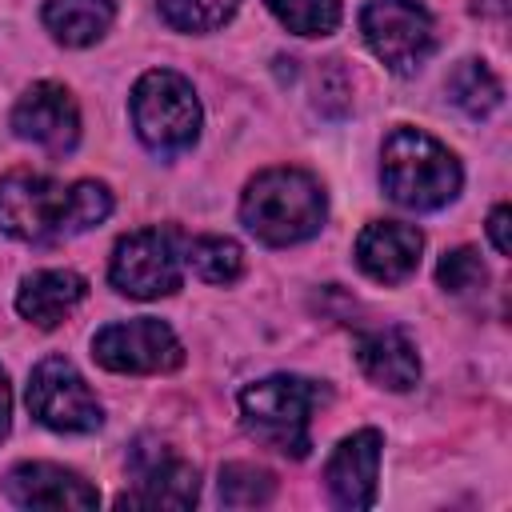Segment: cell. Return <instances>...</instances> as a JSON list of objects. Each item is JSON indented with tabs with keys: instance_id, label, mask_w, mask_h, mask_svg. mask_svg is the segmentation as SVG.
<instances>
[{
	"instance_id": "6da1fadb",
	"label": "cell",
	"mask_w": 512,
	"mask_h": 512,
	"mask_svg": "<svg viewBox=\"0 0 512 512\" xmlns=\"http://www.w3.org/2000/svg\"><path fill=\"white\" fill-rule=\"evenodd\" d=\"M112 192L100 180L56 184L52 176L16 168L0 176V228L24 244H48L60 236H80L108 220Z\"/></svg>"
},
{
	"instance_id": "7a4b0ae2",
	"label": "cell",
	"mask_w": 512,
	"mask_h": 512,
	"mask_svg": "<svg viewBox=\"0 0 512 512\" xmlns=\"http://www.w3.org/2000/svg\"><path fill=\"white\" fill-rule=\"evenodd\" d=\"M324 212L328 196L320 180L304 168H268L240 196L244 228L272 248H288L316 236L324 228Z\"/></svg>"
},
{
	"instance_id": "3957f363",
	"label": "cell",
	"mask_w": 512,
	"mask_h": 512,
	"mask_svg": "<svg viewBox=\"0 0 512 512\" xmlns=\"http://www.w3.org/2000/svg\"><path fill=\"white\" fill-rule=\"evenodd\" d=\"M380 180L400 208L432 212L456 200L464 176L456 156L440 140H432L420 128H396L380 152Z\"/></svg>"
},
{
	"instance_id": "277c9868",
	"label": "cell",
	"mask_w": 512,
	"mask_h": 512,
	"mask_svg": "<svg viewBox=\"0 0 512 512\" xmlns=\"http://www.w3.org/2000/svg\"><path fill=\"white\" fill-rule=\"evenodd\" d=\"M324 400V388L304 376H264L240 392V420L248 436H256L264 448L280 456H308L312 436V412Z\"/></svg>"
},
{
	"instance_id": "5b68a950",
	"label": "cell",
	"mask_w": 512,
	"mask_h": 512,
	"mask_svg": "<svg viewBox=\"0 0 512 512\" xmlns=\"http://www.w3.org/2000/svg\"><path fill=\"white\" fill-rule=\"evenodd\" d=\"M132 128L156 156H176L200 136V100L172 68H152L132 88Z\"/></svg>"
},
{
	"instance_id": "8992f818",
	"label": "cell",
	"mask_w": 512,
	"mask_h": 512,
	"mask_svg": "<svg viewBox=\"0 0 512 512\" xmlns=\"http://www.w3.org/2000/svg\"><path fill=\"white\" fill-rule=\"evenodd\" d=\"M176 228H136L128 232L108 264V280L116 292L132 300H160L180 288L184 248Z\"/></svg>"
},
{
	"instance_id": "52a82bcc",
	"label": "cell",
	"mask_w": 512,
	"mask_h": 512,
	"mask_svg": "<svg viewBox=\"0 0 512 512\" xmlns=\"http://www.w3.org/2000/svg\"><path fill=\"white\" fill-rule=\"evenodd\" d=\"M360 32L376 60L400 76L416 72L436 44L432 16L416 0H368L360 12Z\"/></svg>"
},
{
	"instance_id": "ba28073f",
	"label": "cell",
	"mask_w": 512,
	"mask_h": 512,
	"mask_svg": "<svg viewBox=\"0 0 512 512\" xmlns=\"http://www.w3.org/2000/svg\"><path fill=\"white\" fill-rule=\"evenodd\" d=\"M28 408L52 432H92L100 428V404L84 376L64 356H48L28 376Z\"/></svg>"
},
{
	"instance_id": "9c48e42d",
	"label": "cell",
	"mask_w": 512,
	"mask_h": 512,
	"mask_svg": "<svg viewBox=\"0 0 512 512\" xmlns=\"http://www.w3.org/2000/svg\"><path fill=\"white\" fill-rule=\"evenodd\" d=\"M92 356L108 372H136V376L140 372H172L184 364V348H180L176 332L152 316L100 328L92 340Z\"/></svg>"
},
{
	"instance_id": "30bf717a",
	"label": "cell",
	"mask_w": 512,
	"mask_h": 512,
	"mask_svg": "<svg viewBox=\"0 0 512 512\" xmlns=\"http://www.w3.org/2000/svg\"><path fill=\"white\" fill-rule=\"evenodd\" d=\"M12 132L48 152H68L80 140V108L64 84H32L12 108Z\"/></svg>"
},
{
	"instance_id": "8fae6325",
	"label": "cell",
	"mask_w": 512,
	"mask_h": 512,
	"mask_svg": "<svg viewBox=\"0 0 512 512\" xmlns=\"http://www.w3.org/2000/svg\"><path fill=\"white\" fill-rule=\"evenodd\" d=\"M376 472H380V432L364 428L336 444L328 456L324 480L340 508H372L376 504Z\"/></svg>"
},
{
	"instance_id": "7c38bea8",
	"label": "cell",
	"mask_w": 512,
	"mask_h": 512,
	"mask_svg": "<svg viewBox=\"0 0 512 512\" xmlns=\"http://www.w3.org/2000/svg\"><path fill=\"white\" fill-rule=\"evenodd\" d=\"M424 236L400 220H376L356 236V264L376 284H400L416 272Z\"/></svg>"
},
{
	"instance_id": "4fadbf2b",
	"label": "cell",
	"mask_w": 512,
	"mask_h": 512,
	"mask_svg": "<svg viewBox=\"0 0 512 512\" xmlns=\"http://www.w3.org/2000/svg\"><path fill=\"white\" fill-rule=\"evenodd\" d=\"M4 492L20 508H96V488L60 464H16L4 476Z\"/></svg>"
},
{
	"instance_id": "5bb4252c",
	"label": "cell",
	"mask_w": 512,
	"mask_h": 512,
	"mask_svg": "<svg viewBox=\"0 0 512 512\" xmlns=\"http://www.w3.org/2000/svg\"><path fill=\"white\" fill-rule=\"evenodd\" d=\"M200 496L196 468L180 456L152 452L148 460H136V484L116 504L120 508H192Z\"/></svg>"
},
{
	"instance_id": "9a60e30c",
	"label": "cell",
	"mask_w": 512,
	"mask_h": 512,
	"mask_svg": "<svg viewBox=\"0 0 512 512\" xmlns=\"http://www.w3.org/2000/svg\"><path fill=\"white\" fill-rule=\"evenodd\" d=\"M356 364L372 384H380L388 392H408L420 380V356L400 328L360 332L356 336Z\"/></svg>"
},
{
	"instance_id": "2e32d148",
	"label": "cell",
	"mask_w": 512,
	"mask_h": 512,
	"mask_svg": "<svg viewBox=\"0 0 512 512\" xmlns=\"http://www.w3.org/2000/svg\"><path fill=\"white\" fill-rule=\"evenodd\" d=\"M88 296V280L68 268H44L24 276L16 292V312L36 328H56L80 300Z\"/></svg>"
},
{
	"instance_id": "e0dca14e",
	"label": "cell",
	"mask_w": 512,
	"mask_h": 512,
	"mask_svg": "<svg viewBox=\"0 0 512 512\" xmlns=\"http://www.w3.org/2000/svg\"><path fill=\"white\" fill-rule=\"evenodd\" d=\"M112 16H116L112 0H48L44 4V28L68 48L96 44L108 32Z\"/></svg>"
},
{
	"instance_id": "ac0fdd59",
	"label": "cell",
	"mask_w": 512,
	"mask_h": 512,
	"mask_svg": "<svg viewBox=\"0 0 512 512\" xmlns=\"http://www.w3.org/2000/svg\"><path fill=\"white\" fill-rule=\"evenodd\" d=\"M448 96H452V104H456L460 112H468L472 120H480V116H488V112L500 108L504 88H500L496 72H492L484 60H464V64H456L452 76H448Z\"/></svg>"
},
{
	"instance_id": "d6986e66",
	"label": "cell",
	"mask_w": 512,
	"mask_h": 512,
	"mask_svg": "<svg viewBox=\"0 0 512 512\" xmlns=\"http://www.w3.org/2000/svg\"><path fill=\"white\" fill-rule=\"evenodd\" d=\"M184 264L204 284H232L244 272V252L228 236H196L184 244Z\"/></svg>"
},
{
	"instance_id": "ffe728a7",
	"label": "cell",
	"mask_w": 512,
	"mask_h": 512,
	"mask_svg": "<svg viewBox=\"0 0 512 512\" xmlns=\"http://www.w3.org/2000/svg\"><path fill=\"white\" fill-rule=\"evenodd\" d=\"M264 4L296 36H328L340 24V0H264Z\"/></svg>"
},
{
	"instance_id": "44dd1931",
	"label": "cell",
	"mask_w": 512,
	"mask_h": 512,
	"mask_svg": "<svg viewBox=\"0 0 512 512\" xmlns=\"http://www.w3.org/2000/svg\"><path fill=\"white\" fill-rule=\"evenodd\" d=\"M272 492H276L272 472H264L256 464H224L220 468V504H228V508L268 504Z\"/></svg>"
},
{
	"instance_id": "7402d4cb",
	"label": "cell",
	"mask_w": 512,
	"mask_h": 512,
	"mask_svg": "<svg viewBox=\"0 0 512 512\" xmlns=\"http://www.w3.org/2000/svg\"><path fill=\"white\" fill-rule=\"evenodd\" d=\"M156 8L176 32H212L232 20L236 0H156Z\"/></svg>"
},
{
	"instance_id": "603a6c76",
	"label": "cell",
	"mask_w": 512,
	"mask_h": 512,
	"mask_svg": "<svg viewBox=\"0 0 512 512\" xmlns=\"http://www.w3.org/2000/svg\"><path fill=\"white\" fill-rule=\"evenodd\" d=\"M436 280H440L444 292H452V296H468V292L484 288L488 272H484V260H480L476 248H452V252L440 256V264H436Z\"/></svg>"
},
{
	"instance_id": "cb8c5ba5",
	"label": "cell",
	"mask_w": 512,
	"mask_h": 512,
	"mask_svg": "<svg viewBox=\"0 0 512 512\" xmlns=\"http://www.w3.org/2000/svg\"><path fill=\"white\" fill-rule=\"evenodd\" d=\"M488 236H492V244H496L500 256L512 252V236H508V204H496V208H492V216H488Z\"/></svg>"
},
{
	"instance_id": "d4e9b609",
	"label": "cell",
	"mask_w": 512,
	"mask_h": 512,
	"mask_svg": "<svg viewBox=\"0 0 512 512\" xmlns=\"http://www.w3.org/2000/svg\"><path fill=\"white\" fill-rule=\"evenodd\" d=\"M8 424H12V392H8V376L0 368V440H4Z\"/></svg>"
}]
</instances>
